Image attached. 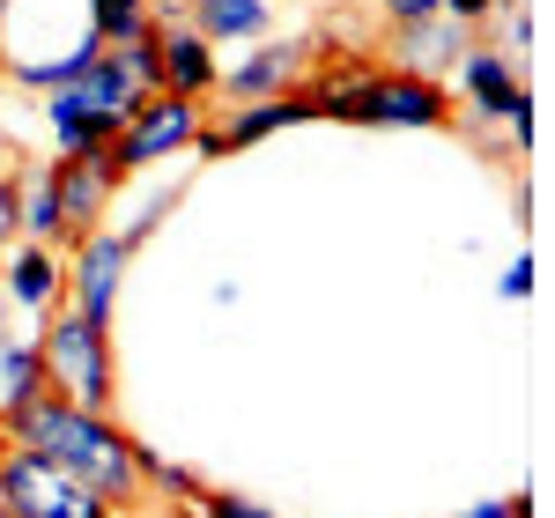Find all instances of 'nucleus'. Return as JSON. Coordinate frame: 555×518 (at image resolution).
Instances as JSON below:
<instances>
[{
	"instance_id": "obj_24",
	"label": "nucleus",
	"mask_w": 555,
	"mask_h": 518,
	"mask_svg": "<svg viewBox=\"0 0 555 518\" xmlns=\"http://www.w3.org/2000/svg\"><path fill=\"white\" fill-rule=\"evenodd\" d=\"M8 311H15V303H8V289H0V341H8Z\"/></svg>"
},
{
	"instance_id": "obj_10",
	"label": "nucleus",
	"mask_w": 555,
	"mask_h": 518,
	"mask_svg": "<svg viewBox=\"0 0 555 518\" xmlns=\"http://www.w3.org/2000/svg\"><path fill=\"white\" fill-rule=\"evenodd\" d=\"M215 44L178 15V8H156V89H171V96H215Z\"/></svg>"
},
{
	"instance_id": "obj_29",
	"label": "nucleus",
	"mask_w": 555,
	"mask_h": 518,
	"mask_svg": "<svg viewBox=\"0 0 555 518\" xmlns=\"http://www.w3.org/2000/svg\"><path fill=\"white\" fill-rule=\"evenodd\" d=\"M0 444H8V437H0Z\"/></svg>"
},
{
	"instance_id": "obj_19",
	"label": "nucleus",
	"mask_w": 555,
	"mask_h": 518,
	"mask_svg": "<svg viewBox=\"0 0 555 518\" xmlns=\"http://www.w3.org/2000/svg\"><path fill=\"white\" fill-rule=\"evenodd\" d=\"M496 8H504V0H437V15H452V23H467V30H489Z\"/></svg>"
},
{
	"instance_id": "obj_7",
	"label": "nucleus",
	"mask_w": 555,
	"mask_h": 518,
	"mask_svg": "<svg viewBox=\"0 0 555 518\" xmlns=\"http://www.w3.org/2000/svg\"><path fill=\"white\" fill-rule=\"evenodd\" d=\"M452 75H460V89H467V112H474V119H504L518 148L533 141V96L518 89V67L504 60V52H496V44L474 38V44H467V60H460Z\"/></svg>"
},
{
	"instance_id": "obj_6",
	"label": "nucleus",
	"mask_w": 555,
	"mask_h": 518,
	"mask_svg": "<svg viewBox=\"0 0 555 518\" xmlns=\"http://www.w3.org/2000/svg\"><path fill=\"white\" fill-rule=\"evenodd\" d=\"M67 252H75L67 259V303H75L82 319H96V326H112L141 237H133V230H89L82 245H67Z\"/></svg>"
},
{
	"instance_id": "obj_1",
	"label": "nucleus",
	"mask_w": 555,
	"mask_h": 518,
	"mask_svg": "<svg viewBox=\"0 0 555 518\" xmlns=\"http://www.w3.org/2000/svg\"><path fill=\"white\" fill-rule=\"evenodd\" d=\"M0 437L8 444H30L44 459H60L67 475L96 489L112 511H141L149 504V489H141V444H133L112 415H89L75 400H60V392L44 386L38 400H23L15 415H0Z\"/></svg>"
},
{
	"instance_id": "obj_9",
	"label": "nucleus",
	"mask_w": 555,
	"mask_h": 518,
	"mask_svg": "<svg viewBox=\"0 0 555 518\" xmlns=\"http://www.w3.org/2000/svg\"><path fill=\"white\" fill-rule=\"evenodd\" d=\"M52 185H60V222H67V245H82L89 230H104V208L127 178L112 171V148H75V156H52Z\"/></svg>"
},
{
	"instance_id": "obj_12",
	"label": "nucleus",
	"mask_w": 555,
	"mask_h": 518,
	"mask_svg": "<svg viewBox=\"0 0 555 518\" xmlns=\"http://www.w3.org/2000/svg\"><path fill=\"white\" fill-rule=\"evenodd\" d=\"M304 60H311V44L289 38V44H259L253 60H237V67H222L215 89L230 96V104H259V96H289L304 82Z\"/></svg>"
},
{
	"instance_id": "obj_14",
	"label": "nucleus",
	"mask_w": 555,
	"mask_h": 518,
	"mask_svg": "<svg viewBox=\"0 0 555 518\" xmlns=\"http://www.w3.org/2000/svg\"><path fill=\"white\" fill-rule=\"evenodd\" d=\"M15 222H23V245H52V252H67V222H60L52 164H23V171H15Z\"/></svg>"
},
{
	"instance_id": "obj_3",
	"label": "nucleus",
	"mask_w": 555,
	"mask_h": 518,
	"mask_svg": "<svg viewBox=\"0 0 555 518\" xmlns=\"http://www.w3.org/2000/svg\"><path fill=\"white\" fill-rule=\"evenodd\" d=\"M38 363H44V386L60 392V400H75L89 415H112V400H119L112 326L82 319L75 303H52L38 319Z\"/></svg>"
},
{
	"instance_id": "obj_28",
	"label": "nucleus",
	"mask_w": 555,
	"mask_h": 518,
	"mask_svg": "<svg viewBox=\"0 0 555 518\" xmlns=\"http://www.w3.org/2000/svg\"><path fill=\"white\" fill-rule=\"evenodd\" d=\"M112 518H127V511H112Z\"/></svg>"
},
{
	"instance_id": "obj_21",
	"label": "nucleus",
	"mask_w": 555,
	"mask_h": 518,
	"mask_svg": "<svg viewBox=\"0 0 555 518\" xmlns=\"http://www.w3.org/2000/svg\"><path fill=\"white\" fill-rule=\"evenodd\" d=\"M533 282H541V267H533V259H512V267H504V297H512V303L533 297Z\"/></svg>"
},
{
	"instance_id": "obj_8",
	"label": "nucleus",
	"mask_w": 555,
	"mask_h": 518,
	"mask_svg": "<svg viewBox=\"0 0 555 518\" xmlns=\"http://www.w3.org/2000/svg\"><path fill=\"white\" fill-rule=\"evenodd\" d=\"M467 44H474L467 23H452V15H415V23H385L378 60H385V67H400V75L444 82V75L467 60Z\"/></svg>"
},
{
	"instance_id": "obj_4",
	"label": "nucleus",
	"mask_w": 555,
	"mask_h": 518,
	"mask_svg": "<svg viewBox=\"0 0 555 518\" xmlns=\"http://www.w3.org/2000/svg\"><path fill=\"white\" fill-rule=\"evenodd\" d=\"M0 504L15 518H112L96 489H82L60 459H44L30 444H0Z\"/></svg>"
},
{
	"instance_id": "obj_15",
	"label": "nucleus",
	"mask_w": 555,
	"mask_h": 518,
	"mask_svg": "<svg viewBox=\"0 0 555 518\" xmlns=\"http://www.w3.org/2000/svg\"><path fill=\"white\" fill-rule=\"evenodd\" d=\"M178 15L208 44H237V38H267L274 0H178Z\"/></svg>"
},
{
	"instance_id": "obj_17",
	"label": "nucleus",
	"mask_w": 555,
	"mask_h": 518,
	"mask_svg": "<svg viewBox=\"0 0 555 518\" xmlns=\"http://www.w3.org/2000/svg\"><path fill=\"white\" fill-rule=\"evenodd\" d=\"M89 23H96V44H133L156 30V0H89Z\"/></svg>"
},
{
	"instance_id": "obj_22",
	"label": "nucleus",
	"mask_w": 555,
	"mask_h": 518,
	"mask_svg": "<svg viewBox=\"0 0 555 518\" xmlns=\"http://www.w3.org/2000/svg\"><path fill=\"white\" fill-rule=\"evenodd\" d=\"M460 518H533V504H526V496H489V504H474V511H460Z\"/></svg>"
},
{
	"instance_id": "obj_23",
	"label": "nucleus",
	"mask_w": 555,
	"mask_h": 518,
	"mask_svg": "<svg viewBox=\"0 0 555 518\" xmlns=\"http://www.w3.org/2000/svg\"><path fill=\"white\" fill-rule=\"evenodd\" d=\"M385 23H415V15H437V0H378Z\"/></svg>"
},
{
	"instance_id": "obj_2",
	"label": "nucleus",
	"mask_w": 555,
	"mask_h": 518,
	"mask_svg": "<svg viewBox=\"0 0 555 518\" xmlns=\"http://www.w3.org/2000/svg\"><path fill=\"white\" fill-rule=\"evenodd\" d=\"M311 119H348V127H452L444 82L400 75V67H326L304 89Z\"/></svg>"
},
{
	"instance_id": "obj_5",
	"label": "nucleus",
	"mask_w": 555,
	"mask_h": 518,
	"mask_svg": "<svg viewBox=\"0 0 555 518\" xmlns=\"http://www.w3.org/2000/svg\"><path fill=\"white\" fill-rule=\"evenodd\" d=\"M201 104L193 96H171V89H149L141 104L127 112V127L112 133V171H149V164H171L178 148H193L201 141Z\"/></svg>"
},
{
	"instance_id": "obj_27",
	"label": "nucleus",
	"mask_w": 555,
	"mask_h": 518,
	"mask_svg": "<svg viewBox=\"0 0 555 518\" xmlns=\"http://www.w3.org/2000/svg\"><path fill=\"white\" fill-rule=\"evenodd\" d=\"M0 156H8V141H0Z\"/></svg>"
},
{
	"instance_id": "obj_11",
	"label": "nucleus",
	"mask_w": 555,
	"mask_h": 518,
	"mask_svg": "<svg viewBox=\"0 0 555 518\" xmlns=\"http://www.w3.org/2000/svg\"><path fill=\"white\" fill-rule=\"evenodd\" d=\"M311 119V104H304V89H289V96H259V104H230L222 119H201V156H237V148H253V141H267V133L282 127H304Z\"/></svg>"
},
{
	"instance_id": "obj_25",
	"label": "nucleus",
	"mask_w": 555,
	"mask_h": 518,
	"mask_svg": "<svg viewBox=\"0 0 555 518\" xmlns=\"http://www.w3.org/2000/svg\"><path fill=\"white\" fill-rule=\"evenodd\" d=\"M156 8H178V0H156Z\"/></svg>"
},
{
	"instance_id": "obj_26",
	"label": "nucleus",
	"mask_w": 555,
	"mask_h": 518,
	"mask_svg": "<svg viewBox=\"0 0 555 518\" xmlns=\"http://www.w3.org/2000/svg\"><path fill=\"white\" fill-rule=\"evenodd\" d=\"M0 518H15V511H8V504H0Z\"/></svg>"
},
{
	"instance_id": "obj_13",
	"label": "nucleus",
	"mask_w": 555,
	"mask_h": 518,
	"mask_svg": "<svg viewBox=\"0 0 555 518\" xmlns=\"http://www.w3.org/2000/svg\"><path fill=\"white\" fill-rule=\"evenodd\" d=\"M0 289L8 303H23V311H52V303H67V259L52 252V245H8L0 259Z\"/></svg>"
},
{
	"instance_id": "obj_20",
	"label": "nucleus",
	"mask_w": 555,
	"mask_h": 518,
	"mask_svg": "<svg viewBox=\"0 0 555 518\" xmlns=\"http://www.w3.org/2000/svg\"><path fill=\"white\" fill-rule=\"evenodd\" d=\"M8 245H23V222H15V171H0V259Z\"/></svg>"
},
{
	"instance_id": "obj_16",
	"label": "nucleus",
	"mask_w": 555,
	"mask_h": 518,
	"mask_svg": "<svg viewBox=\"0 0 555 518\" xmlns=\"http://www.w3.org/2000/svg\"><path fill=\"white\" fill-rule=\"evenodd\" d=\"M44 392V363H38V341H0V415H15L23 400Z\"/></svg>"
},
{
	"instance_id": "obj_18",
	"label": "nucleus",
	"mask_w": 555,
	"mask_h": 518,
	"mask_svg": "<svg viewBox=\"0 0 555 518\" xmlns=\"http://www.w3.org/2000/svg\"><path fill=\"white\" fill-rule=\"evenodd\" d=\"M193 518H282V511H267V504L237 496V489H201V511Z\"/></svg>"
}]
</instances>
